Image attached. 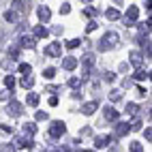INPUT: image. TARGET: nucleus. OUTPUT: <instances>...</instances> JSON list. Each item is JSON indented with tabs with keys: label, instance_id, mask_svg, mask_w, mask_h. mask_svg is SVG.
Instances as JSON below:
<instances>
[{
	"label": "nucleus",
	"instance_id": "obj_1",
	"mask_svg": "<svg viewBox=\"0 0 152 152\" xmlns=\"http://www.w3.org/2000/svg\"><path fill=\"white\" fill-rule=\"evenodd\" d=\"M118 34L116 32H107V34H103V39L99 41V52H109V49H114L116 45H118Z\"/></svg>",
	"mask_w": 152,
	"mask_h": 152
},
{
	"label": "nucleus",
	"instance_id": "obj_2",
	"mask_svg": "<svg viewBox=\"0 0 152 152\" xmlns=\"http://www.w3.org/2000/svg\"><path fill=\"white\" fill-rule=\"evenodd\" d=\"M92 66H94V54H86L82 58V82H88L90 75H92Z\"/></svg>",
	"mask_w": 152,
	"mask_h": 152
},
{
	"label": "nucleus",
	"instance_id": "obj_3",
	"mask_svg": "<svg viewBox=\"0 0 152 152\" xmlns=\"http://www.w3.org/2000/svg\"><path fill=\"white\" fill-rule=\"evenodd\" d=\"M64 133H66V124L62 122V120H54L52 126H49V135H52L54 139H58V137H62Z\"/></svg>",
	"mask_w": 152,
	"mask_h": 152
},
{
	"label": "nucleus",
	"instance_id": "obj_4",
	"mask_svg": "<svg viewBox=\"0 0 152 152\" xmlns=\"http://www.w3.org/2000/svg\"><path fill=\"white\" fill-rule=\"evenodd\" d=\"M137 15H139V9L135 7V4H131L129 9H126V13H124V26H135L137 24Z\"/></svg>",
	"mask_w": 152,
	"mask_h": 152
},
{
	"label": "nucleus",
	"instance_id": "obj_5",
	"mask_svg": "<svg viewBox=\"0 0 152 152\" xmlns=\"http://www.w3.org/2000/svg\"><path fill=\"white\" fill-rule=\"evenodd\" d=\"M60 54H62V43H58V41H52L45 47V56L47 58H60Z\"/></svg>",
	"mask_w": 152,
	"mask_h": 152
},
{
	"label": "nucleus",
	"instance_id": "obj_6",
	"mask_svg": "<svg viewBox=\"0 0 152 152\" xmlns=\"http://www.w3.org/2000/svg\"><path fill=\"white\" fill-rule=\"evenodd\" d=\"M7 114L11 116V118H19L24 114V105L22 103H17V101H9V105H7Z\"/></svg>",
	"mask_w": 152,
	"mask_h": 152
},
{
	"label": "nucleus",
	"instance_id": "obj_7",
	"mask_svg": "<svg viewBox=\"0 0 152 152\" xmlns=\"http://www.w3.org/2000/svg\"><path fill=\"white\" fill-rule=\"evenodd\" d=\"M11 9H13V11H17L19 15H26L28 11H30V0H15V2L11 4Z\"/></svg>",
	"mask_w": 152,
	"mask_h": 152
},
{
	"label": "nucleus",
	"instance_id": "obj_8",
	"mask_svg": "<svg viewBox=\"0 0 152 152\" xmlns=\"http://www.w3.org/2000/svg\"><path fill=\"white\" fill-rule=\"evenodd\" d=\"M129 62L133 64V66H141V62H144V56H141V52H137V49H133V52L129 54Z\"/></svg>",
	"mask_w": 152,
	"mask_h": 152
},
{
	"label": "nucleus",
	"instance_id": "obj_9",
	"mask_svg": "<svg viewBox=\"0 0 152 152\" xmlns=\"http://www.w3.org/2000/svg\"><path fill=\"white\" fill-rule=\"evenodd\" d=\"M77 64H79V60H77L75 56H66V58L62 60V69H64V71H73Z\"/></svg>",
	"mask_w": 152,
	"mask_h": 152
},
{
	"label": "nucleus",
	"instance_id": "obj_10",
	"mask_svg": "<svg viewBox=\"0 0 152 152\" xmlns=\"http://www.w3.org/2000/svg\"><path fill=\"white\" fill-rule=\"evenodd\" d=\"M96 109H99V101H90V103H86V105L82 107V114H84V116H92Z\"/></svg>",
	"mask_w": 152,
	"mask_h": 152
},
{
	"label": "nucleus",
	"instance_id": "obj_11",
	"mask_svg": "<svg viewBox=\"0 0 152 152\" xmlns=\"http://www.w3.org/2000/svg\"><path fill=\"white\" fill-rule=\"evenodd\" d=\"M111 144V135H99V137H94V146L96 148H107Z\"/></svg>",
	"mask_w": 152,
	"mask_h": 152
},
{
	"label": "nucleus",
	"instance_id": "obj_12",
	"mask_svg": "<svg viewBox=\"0 0 152 152\" xmlns=\"http://www.w3.org/2000/svg\"><path fill=\"white\" fill-rule=\"evenodd\" d=\"M15 148H32V139L22 135V137H15Z\"/></svg>",
	"mask_w": 152,
	"mask_h": 152
},
{
	"label": "nucleus",
	"instance_id": "obj_13",
	"mask_svg": "<svg viewBox=\"0 0 152 152\" xmlns=\"http://www.w3.org/2000/svg\"><path fill=\"white\" fill-rule=\"evenodd\" d=\"M37 15H39V19H41V22H49L52 11H49L47 7H39V9H37Z\"/></svg>",
	"mask_w": 152,
	"mask_h": 152
},
{
	"label": "nucleus",
	"instance_id": "obj_14",
	"mask_svg": "<svg viewBox=\"0 0 152 152\" xmlns=\"http://www.w3.org/2000/svg\"><path fill=\"white\" fill-rule=\"evenodd\" d=\"M129 131H131V126H129L126 122H118V124H116V137H124Z\"/></svg>",
	"mask_w": 152,
	"mask_h": 152
},
{
	"label": "nucleus",
	"instance_id": "obj_15",
	"mask_svg": "<svg viewBox=\"0 0 152 152\" xmlns=\"http://www.w3.org/2000/svg\"><path fill=\"white\" fill-rule=\"evenodd\" d=\"M4 19H7L9 24H15V22H19V19H22V15L11 9V11H7V13H4Z\"/></svg>",
	"mask_w": 152,
	"mask_h": 152
},
{
	"label": "nucleus",
	"instance_id": "obj_16",
	"mask_svg": "<svg viewBox=\"0 0 152 152\" xmlns=\"http://www.w3.org/2000/svg\"><path fill=\"white\" fill-rule=\"evenodd\" d=\"M49 37V30L45 26H37L34 28V39H47Z\"/></svg>",
	"mask_w": 152,
	"mask_h": 152
},
{
	"label": "nucleus",
	"instance_id": "obj_17",
	"mask_svg": "<svg viewBox=\"0 0 152 152\" xmlns=\"http://www.w3.org/2000/svg\"><path fill=\"white\" fill-rule=\"evenodd\" d=\"M34 133H37V124H34V122H26V124H24V135H26V137H32Z\"/></svg>",
	"mask_w": 152,
	"mask_h": 152
},
{
	"label": "nucleus",
	"instance_id": "obj_18",
	"mask_svg": "<svg viewBox=\"0 0 152 152\" xmlns=\"http://www.w3.org/2000/svg\"><path fill=\"white\" fill-rule=\"evenodd\" d=\"M105 17L109 19V22H116V19H120V11H118V9H107Z\"/></svg>",
	"mask_w": 152,
	"mask_h": 152
},
{
	"label": "nucleus",
	"instance_id": "obj_19",
	"mask_svg": "<svg viewBox=\"0 0 152 152\" xmlns=\"http://www.w3.org/2000/svg\"><path fill=\"white\" fill-rule=\"evenodd\" d=\"M22 47H28V49H34V45H37V41H34V37H24L22 39V43H19Z\"/></svg>",
	"mask_w": 152,
	"mask_h": 152
},
{
	"label": "nucleus",
	"instance_id": "obj_20",
	"mask_svg": "<svg viewBox=\"0 0 152 152\" xmlns=\"http://www.w3.org/2000/svg\"><path fill=\"white\" fill-rule=\"evenodd\" d=\"M105 118H107V120H118V109L111 107V105L105 107Z\"/></svg>",
	"mask_w": 152,
	"mask_h": 152
},
{
	"label": "nucleus",
	"instance_id": "obj_21",
	"mask_svg": "<svg viewBox=\"0 0 152 152\" xmlns=\"http://www.w3.org/2000/svg\"><path fill=\"white\" fill-rule=\"evenodd\" d=\"M19 84H22V86H24V88L28 90V88H32V86H34V79L30 77V75H24V77H22V82H19Z\"/></svg>",
	"mask_w": 152,
	"mask_h": 152
},
{
	"label": "nucleus",
	"instance_id": "obj_22",
	"mask_svg": "<svg viewBox=\"0 0 152 152\" xmlns=\"http://www.w3.org/2000/svg\"><path fill=\"white\" fill-rule=\"evenodd\" d=\"M28 105L30 107H37L39 105V94L37 92H28Z\"/></svg>",
	"mask_w": 152,
	"mask_h": 152
},
{
	"label": "nucleus",
	"instance_id": "obj_23",
	"mask_svg": "<svg viewBox=\"0 0 152 152\" xmlns=\"http://www.w3.org/2000/svg\"><path fill=\"white\" fill-rule=\"evenodd\" d=\"M43 77H45V79H54V77H56V69H54V66L43 69Z\"/></svg>",
	"mask_w": 152,
	"mask_h": 152
},
{
	"label": "nucleus",
	"instance_id": "obj_24",
	"mask_svg": "<svg viewBox=\"0 0 152 152\" xmlns=\"http://www.w3.org/2000/svg\"><path fill=\"white\" fill-rule=\"evenodd\" d=\"M124 111H126V116H137V111H139V107H137L135 103H129Z\"/></svg>",
	"mask_w": 152,
	"mask_h": 152
},
{
	"label": "nucleus",
	"instance_id": "obj_25",
	"mask_svg": "<svg viewBox=\"0 0 152 152\" xmlns=\"http://www.w3.org/2000/svg\"><path fill=\"white\" fill-rule=\"evenodd\" d=\"M120 99H122V90H111V92H109V101H111V103H116V101H120Z\"/></svg>",
	"mask_w": 152,
	"mask_h": 152
},
{
	"label": "nucleus",
	"instance_id": "obj_26",
	"mask_svg": "<svg viewBox=\"0 0 152 152\" xmlns=\"http://www.w3.org/2000/svg\"><path fill=\"white\" fill-rule=\"evenodd\" d=\"M133 77L137 79V82H144V79H146V77H150V75L146 73V71H144V69H137V71H135V75H133Z\"/></svg>",
	"mask_w": 152,
	"mask_h": 152
},
{
	"label": "nucleus",
	"instance_id": "obj_27",
	"mask_svg": "<svg viewBox=\"0 0 152 152\" xmlns=\"http://www.w3.org/2000/svg\"><path fill=\"white\" fill-rule=\"evenodd\" d=\"M4 86L13 92V88H15V77H13V75H7V77H4Z\"/></svg>",
	"mask_w": 152,
	"mask_h": 152
},
{
	"label": "nucleus",
	"instance_id": "obj_28",
	"mask_svg": "<svg viewBox=\"0 0 152 152\" xmlns=\"http://www.w3.org/2000/svg\"><path fill=\"white\" fill-rule=\"evenodd\" d=\"M69 86H71V88H75V90H82V79L71 77V79H69Z\"/></svg>",
	"mask_w": 152,
	"mask_h": 152
},
{
	"label": "nucleus",
	"instance_id": "obj_29",
	"mask_svg": "<svg viewBox=\"0 0 152 152\" xmlns=\"http://www.w3.org/2000/svg\"><path fill=\"white\" fill-rule=\"evenodd\" d=\"M84 15H88V17H96L99 11H96L94 7H86V9H84Z\"/></svg>",
	"mask_w": 152,
	"mask_h": 152
},
{
	"label": "nucleus",
	"instance_id": "obj_30",
	"mask_svg": "<svg viewBox=\"0 0 152 152\" xmlns=\"http://www.w3.org/2000/svg\"><path fill=\"white\" fill-rule=\"evenodd\" d=\"M30 71H32V66H30V64H26V62H22V64H19V73L30 75Z\"/></svg>",
	"mask_w": 152,
	"mask_h": 152
},
{
	"label": "nucleus",
	"instance_id": "obj_31",
	"mask_svg": "<svg viewBox=\"0 0 152 152\" xmlns=\"http://www.w3.org/2000/svg\"><path fill=\"white\" fill-rule=\"evenodd\" d=\"M131 152H144V148H141V144H139V141H131Z\"/></svg>",
	"mask_w": 152,
	"mask_h": 152
},
{
	"label": "nucleus",
	"instance_id": "obj_32",
	"mask_svg": "<svg viewBox=\"0 0 152 152\" xmlns=\"http://www.w3.org/2000/svg\"><path fill=\"white\" fill-rule=\"evenodd\" d=\"M79 43H82V39H71V41H66V47L69 49H75Z\"/></svg>",
	"mask_w": 152,
	"mask_h": 152
},
{
	"label": "nucleus",
	"instance_id": "obj_33",
	"mask_svg": "<svg viewBox=\"0 0 152 152\" xmlns=\"http://www.w3.org/2000/svg\"><path fill=\"white\" fill-rule=\"evenodd\" d=\"M9 58H11V60H17V58H19V49H17V47L9 49Z\"/></svg>",
	"mask_w": 152,
	"mask_h": 152
},
{
	"label": "nucleus",
	"instance_id": "obj_34",
	"mask_svg": "<svg viewBox=\"0 0 152 152\" xmlns=\"http://www.w3.org/2000/svg\"><path fill=\"white\" fill-rule=\"evenodd\" d=\"M96 26H99V24H96V19H92V22H90V24L86 26V32H92V30H94Z\"/></svg>",
	"mask_w": 152,
	"mask_h": 152
},
{
	"label": "nucleus",
	"instance_id": "obj_35",
	"mask_svg": "<svg viewBox=\"0 0 152 152\" xmlns=\"http://www.w3.org/2000/svg\"><path fill=\"white\" fill-rule=\"evenodd\" d=\"M129 126H131V131H139V129H141V120H135V122L129 124Z\"/></svg>",
	"mask_w": 152,
	"mask_h": 152
},
{
	"label": "nucleus",
	"instance_id": "obj_36",
	"mask_svg": "<svg viewBox=\"0 0 152 152\" xmlns=\"http://www.w3.org/2000/svg\"><path fill=\"white\" fill-rule=\"evenodd\" d=\"M37 120H47V111H37Z\"/></svg>",
	"mask_w": 152,
	"mask_h": 152
},
{
	"label": "nucleus",
	"instance_id": "obj_37",
	"mask_svg": "<svg viewBox=\"0 0 152 152\" xmlns=\"http://www.w3.org/2000/svg\"><path fill=\"white\" fill-rule=\"evenodd\" d=\"M69 11H71V7H69V4H66V2H64V4H62V7H60V13H62V15H66V13H69Z\"/></svg>",
	"mask_w": 152,
	"mask_h": 152
},
{
	"label": "nucleus",
	"instance_id": "obj_38",
	"mask_svg": "<svg viewBox=\"0 0 152 152\" xmlns=\"http://www.w3.org/2000/svg\"><path fill=\"white\" fill-rule=\"evenodd\" d=\"M144 137H146V139H148V141H150V139H152V131H150V126H148V129H146V131H144Z\"/></svg>",
	"mask_w": 152,
	"mask_h": 152
},
{
	"label": "nucleus",
	"instance_id": "obj_39",
	"mask_svg": "<svg viewBox=\"0 0 152 152\" xmlns=\"http://www.w3.org/2000/svg\"><path fill=\"white\" fill-rule=\"evenodd\" d=\"M9 96H11V94H9L7 90H4V92H0V101H9Z\"/></svg>",
	"mask_w": 152,
	"mask_h": 152
},
{
	"label": "nucleus",
	"instance_id": "obj_40",
	"mask_svg": "<svg viewBox=\"0 0 152 152\" xmlns=\"http://www.w3.org/2000/svg\"><path fill=\"white\" fill-rule=\"evenodd\" d=\"M2 131H4V133H13V126H9V124H2Z\"/></svg>",
	"mask_w": 152,
	"mask_h": 152
},
{
	"label": "nucleus",
	"instance_id": "obj_41",
	"mask_svg": "<svg viewBox=\"0 0 152 152\" xmlns=\"http://www.w3.org/2000/svg\"><path fill=\"white\" fill-rule=\"evenodd\" d=\"M111 79H116L114 73H105V82H111Z\"/></svg>",
	"mask_w": 152,
	"mask_h": 152
},
{
	"label": "nucleus",
	"instance_id": "obj_42",
	"mask_svg": "<svg viewBox=\"0 0 152 152\" xmlns=\"http://www.w3.org/2000/svg\"><path fill=\"white\" fill-rule=\"evenodd\" d=\"M56 90H58V86H47L45 92H56Z\"/></svg>",
	"mask_w": 152,
	"mask_h": 152
},
{
	"label": "nucleus",
	"instance_id": "obj_43",
	"mask_svg": "<svg viewBox=\"0 0 152 152\" xmlns=\"http://www.w3.org/2000/svg\"><path fill=\"white\" fill-rule=\"evenodd\" d=\"M49 105H52V107L58 105V96H52V99H49Z\"/></svg>",
	"mask_w": 152,
	"mask_h": 152
},
{
	"label": "nucleus",
	"instance_id": "obj_44",
	"mask_svg": "<svg viewBox=\"0 0 152 152\" xmlns=\"http://www.w3.org/2000/svg\"><path fill=\"white\" fill-rule=\"evenodd\" d=\"M150 4H152V0H144V7L148 9V15H150Z\"/></svg>",
	"mask_w": 152,
	"mask_h": 152
},
{
	"label": "nucleus",
	"instance_id": "obj_45",
	"mask_svg": "<svg viewBox=\"0 0 152 152\" xmlns=\"http://www.w3.org/2000/svg\"><path fill=\"white\" fill-rule=\"evenodd\" d=\"M2 152H15L13 148H7V146H2Z\"/></svg>",
	"mask_w": 152,
	"mask_h": 152
},
{
	"label": "nucleus",
	"instance_id": "obj_46",
	"mask_svg": "<svg viewBox=\"0 0 152 152\" xmlns=\"http://www.w3.org/2000/svg\"><path fill=\"white\" fill-rule=\"evenodd\" d=\"M79 152H94V150H79Z\"/></svg>",
	"mask_w": 152,
	"mask_h": 152
},
{
	"label": "nucleus",
	"instance_id": "obj_47",
	"mask_svg": "<svg viewBox=\"0 0 152 152\" xmlns=\"http://www.w3.org/2000/svg\"><path fill=\"white\" fill-rule=\"evenodd\" d=\"M82 2H90V0H82Z\"/></svg>",
	"mask_w": 152,
	"mask_h": 152
},
{
	"label": "nucleus",
	"instance_id": "obj_48",
	"mask_svg": "<svg viewBox=\"0 0 152 152\" xmlns=\"http://www.w3.org/2000/svg\"><path fill=\"white\" fill-rule=\"evenodd\" d=\"M109 152H116V150H109Z\"/></svg>",
	"mask_w": 152,
	"mask_h": 152
},
{
	"label": "nucleus",
	"instance_id": "obj_49",
	"mask_svg": "<svg viewBox=\"0 0 152 152\" xmlns=\"http://www.w3.org/2000/svg\"><path fill=\"white\" fill-rule=\"evenodd\" d=\"M0 39H2V34H0Z\"/></svg>",
	"mask_w": 152,
	"mask_h": 152
}]
</instances>
